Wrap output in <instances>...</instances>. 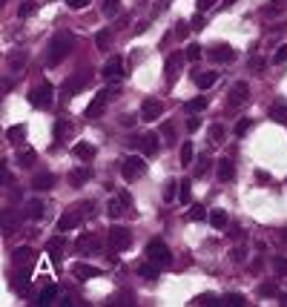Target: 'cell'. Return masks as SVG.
Masks as SVG:
<instances>
[{
	"label": "cell",
	"instance_id": "6da1fadb",
	"mask_svg": "<svg viewBox=\"0 0 287 307\" xmlns=\"http://www.w3.org/2000/svg\"><path fill=\"white\" fill-rule=\"evenodd\" d=\"M69 52H72V34L69 32H61V34H55L49 40V52H46V63L49 66H58L64 58H66Z\"/></svg>",
	"mask_w": 287,
	"mask_h": 307
},
{
	"label": "cell",
	"instance_id": "7a4b0ae2",
	"mask_svg": "<svg viewBox=\"0 0 287 307\" xmlns=\"http://www.w3.org/2000/svg\"><path fill=\"white\" fill-rule=\"evenodd\" d=\"M121 95V89L118 86H106V89H101L95 98H92V103L86 106V112H84V118L86 121H95V118H101V112L106 109V103L112 101V98H118Z\"/></svg>",
	"mask_w": 287,
	"mask_h": 307
},
{
	"label": "cell",
	"instance_id": "3957f363",
	"mask_svg": "<svg viewBox=\"0 0 287 307\" xmlns=\"http://www.w3.org/2000/svg\"><path fill=\"white\" fill-rule=\"evenodd\" d=\"M144 256L150 258V261H155L158 267H167L169 261H172V253H169L167 241H161V239H152L147 244V250H144Z\"/></svg>",
	"mask_w": 287,
	"mask_h": 307
},
{
	"label": "cell",
	"instance_id": "277c9868",
	"mask_svg": "<svg viewBox=\"0 0 287 307\" xmlns=\"http://www.w3.org/2000/svg\"><path fill=\"white\" fill-rule=\"evenodd\" d=\"M52 84L49 81H40V84H34L32 89H29V103L32 106H37V109H49L52 106Z\"/></svg>",
	"mask_w": 287,
	"mask_h": 307
},
{
	"label": "cell",
	"instance_id": "5b68a950",
	"mask_svg": "<svg viewBox=\"0 0 287 307\" xmlns=\"http://www.w3.org/2000/svg\"><path fill=\"white\" fill-rule=\"evenodd\" d=\"M144 172H147V164H144L141 155H127V158L121 161V175H124V181H138Z\"/></svg>",
	"mask_w": 287,
	"mask_h": 307
},
{
	"label": "cell",
	"instance_id": "8992f818",
	"mask_svg": "<svg viewBox=\"0 0 287 307\" xmlns=\"http://www.w3.org/2000/svg\"><path fill=\"white\" fill-rule=\"evenodd\" d=\"M129 244H132V233H129L127 227H109V233H106V247H109V250L121 253V250H127Z\"/></svg>",
	"mask_w": 287,
	"mask_h": 307
},
{
	"label": "cell",
	"instance_id": "52a82bcc",
	"mask_svg": "<svg viewBox=\"0 0 287 307\" xmlns=\"http://www.w3.org/2000/svg\"><path fill=\"white\" fill-rule=\"evenodd\" d=\"M81 221H84V210H81V204H78V207H72L69 213H64V215L58 218V230H61V233H72V230L81 227Z\"/></svg>",
	"mask_w": 287,
	"mask_h": 307
},
{
	"label": "cell",
	"instance_id": "ba28073f",
	"mask_svg": "<svg viewBox=\"0 0 287 307\" xmlns=\"http://www.w3.org/2000/svg\"><path fill=\"white\" fill-rule=\"evenodd\" d=\"M207 55H210L213 63H233V61H236V52H233L230 43H216V46H210Z\"/></svg>",
	"mask_w": 287,
	"mask_h": 307
},
{
	"label": "cell",
	"instance_id": "9c48e42d",
	"mask_svg": "<svg viewBox=\"0 0 287 307\" xmlns=\"http://www.w3.org/2000/svg\"><path fill=\"white\" fill-rule=\"evenodd\" d=\"M247 98H250V86H247V81H236V84L230 86V98H227V103H230V106H241V103H247Z\"/></svg>",
	"mask_w": 287,
	"mask_h": 307
},
{
	"label": "cell",
	"instance_id": "30bf717a",
	"mask_svg": "<svg viewBox=\"0 0 287 307\" xmlns=\"http://www.w3.org/2000/svg\"><path fill=\"white\" fill-rule=\"evenodd\" d=\"M187 55H181V52H172V55H167V63H164V72H167V81L172 84L175 81V75L181 72V66H184Z\"/></svg>",
	"mask_w": 287,
	"mask_h": 307
},
{
	"label": "cell",
	"instance_id": "8fae6325",
	"mask_svg": "<svg viewBox=\"0 0 287 307\" xmlns=\"http://www.w3.org/2000/svg\"><path fill=\"white\" fill-rule=\"evenodd\" d=\"M161 112H164V103L155 101V98H147V101L141 103V112L138 115H141V121H155Z\"/></svg>",
	"mask_w": 287,
	"mask_h": 307
},
{
	"label": "cell",
	"instance_id": "7c38bea8",
	"mask_svg": "<svg viewBox=\"0 0 287 307\" xmlns=\"http://www.w3.org/2000/svg\"><path fill=\"white\" fill-rule=\"evenodd\" d=\"M86 84H89V75H86V72H75L66 84H64V98L69 101V98H72V95H75L81 86H86Z\"/></svg>",
	"mask_w": 287,
	"mask_h": 307
},
{
	"label": "cell",
	"instance_id": "4fadbf2b",
	"mask_svg": "<svg viewBox=\"0 0 287 307\" xmlns=\"http://www.w3.org/2000/svg\"><path fill=\"white\" fill-rule=\"evenodd\" d=\"M29 270H32V267H17L15 278H12V290H15L17 296H26V293H29Z\"/></svg>",
	"mask_w": 287,
	"mask_h": 307
},
{
	"label": "cell",
	"instance_id": "5bb4252c",
	"mask_svg": "<svg viewBox=\"0 0 287 307\" xmlns=\"http://www.w3.org/2000/svg\"><path fill=\"white\" fill-rule=\"evenodd\" d=\"M103 78H106V81H121V78H124L121 58H112V61H106V66H103Z\"/></svg>",
	"mask_w": 287,
	"mask_h": 307
},
{
	"label": "cell",
	"instance_id": "9a60e30c",
	"mask_svg": "<svg viewBox=\"0 0 287 307\" xmlns=\"http://www.w3.org/2000/svg\"><path fill=\"white\" fill-rule=\"evenodd\" d=\"M43 213H46V204H43L40 198L26 201V218H29V221H40V218H43Z\"/></svg>",
	"mask_w": 287,
	"mask_h": 307
},
{
	"label": "cell",
	"instance_id": "2e32d148",
	"mask_svg": "<svg viewBox=\"0 0 287 307\" xmlns=\"http://www.w3.org/2000/svg\"><path fill=\"white\" fill-rule=\"evenodd\" d=\"M64 247H66V239H64V236H52V239L46 241V253L52 256V261H58V258L64 256Z\"/></svg>",
	"mask_w": 287,
	"mask_h": 307
},
{
	"label": "cell",
	"instance_id": "e0dca14e",
	"mask_svg": "<svg viewBox=\"0 0 287 307\" xmlns=\"http://www.w3.org/2000/svg\"><path fill=\"white\" fill-rule=\"evenodd\" d=\"M192 81L198 89H210V86L219 81V72H192Z\"/></svg>",
	"mask_w": 287,
	"mask_h": 307
},
{
	"label": "cell",
	"instance_id": "ac0fdd59",
	"mask_svg": "<svg viewBox=\"0 0 287 307\" xmlns=\"http://www.w3.org/2000/svg\"><path fill=\"white\" fill-rule=\"evenodd\" d=\"M32 261H34L32 247H17L15 250V267H32Z\"/></svg>",
	"mask_w": 287,
	"mask_h": 307
},
{
	"label": "cell",
	"instance_id": "d6986e66",
	"mask_svg": "<svg viewBox=\"0 0 287 307\" xmlns=\"http://www.w3.org/2000/svg\"><path fill=\"white\" fill-rule=\"evenodd\" d=\"M216 172H219L221 181H233V178H236V167H233V161H230V158H221L219 167H216Z\"/></svg>",
	"mask_w": 287,
	"mask_h": 307
},
{
	"label": "cell",
	"instance_id": "ffe728a7",
	"mask_svg": "<svg viewBox=\"0 0 287 307\" xmlns=\"http://www.w3.org/2000/svg\"><path fill=\"white\" fill-rule=\"evenodd\" d=\"M75 247H78V253H95V250L101 247V241L86 233V236H81V239H78V244H75Z\"/></svg>",
	"mask_w": 287,
	"mask_h": 307
},
{
	"label": "cell",
	"instance_id": "44dd1931",
	"mask_svg": "<svg viewBox=\"0 0 287 307\" xmlns=\"http://www.w3.org/2000/svg\"><path fill=\"white\" fill-rule=\"evenodd\" d=\"M15 161H17V167H23V170H32L34 164H37V153H34V150H20Z\"/></svg>",
	"mask_w": 287,
	"mask_h": 307
},
{
	"label": "cell",
	"instance_id": "7402d4cb",
	"mask_svg": "<svg viewBox=\"0 0 287 307\" xmlns=\"http://www.w3.org/2000/svg\"><path fill=\"white\" fill-rule=\"evenodd\" d=\"M72 273L78 276V278H98V276H101V267H92V264H84V261H81V264L72 267Z\"/></svg>",
	"mask_w": 287,
	"mask_h": 307
},
{
	"label": "cell",
	"instance_id": "603a6c76",
	"mask_svg": "<svg viewBox=\"0 0 287 307\" xmlns=\"http://www.w3.org/2000/svg\"><path fill=\"white\" fill-rule=\"evenodd\" d=\"M124 207H129L124 198H109V201H106V215H109V218H121V215L127 213Z\"/></svg>",
	"mask_w": 287,
	"mask_h": 307
},
{
	"label": "cell",
	"instance_id": "cb8c5ba5",
	"mask_svg": "<svg viewBox=\"0 0 287 307\" xmlns=\"http://www.w3.org/2000/svg\"><path fill=\"white\" fill-rule=\"evenodd\" d=\"M52 184H55V175H52V172H40V175H34L32 178V189H37V192L52 189Z\"/></svg>",
	"mask_w": 287,
	"mask_h": 307
},
{
	"label": "cell",
	"instance_id": "d4e9b609",
	"mask_svg": "<svg viewBox=\"0 0 287 307\" xmlns=\"http://www.w3.org/2000/svg\"><path fill=\"white\" fill-rule=\"evenodd\" d=\"M72 153H75V158H78V161H92V158L98 155V150H95L92 144H75V150H72Z\"/></svg>",
	"mask_w": 287,
	"mask_h": 307
},
{
	"label": "cell",
	"instance_id": "484cf974",
	"mask_svg": "<svg viewBox=\"0 0 287 307\" xmlns=\"http://www.w3.org/2000/svg\"><path fill=\"white\" fill-rule=\"evenodd\" d=\"M86 181H89V170H86V167H78V170L69 172V184H72V187H84Z\"/></svg>",
	"mask_w": 287,
	"mask_h": 307
},
{
	"label": "cell",
	"instance_id": "4316f807",
	"mask_svg": "<svg viewBox=\"0 0 287 307\" xmlns=\"http://www.w3.org/2000/svg\"><path fill=\"white\" fill-rule=\"evenodd\" d=\"M270 118L276 121V123H287V103L285 101H276L270 106Z\"/></svg>",
	"mask_w": 287,
	"mask_h": 307
},
{
	"label": "cell",
	"instance_id": "83f0119b",
	"mask_svg": "<svg viewBox=\"0 0 287 307\" xmlns=\"http://www.w3.org/2000/svg\"><path fill=\"white\" fill-rule=\"evenodd\" d=\"M210 224H213L216 230H224V227L230 224V215H227V210H213V213H210Z\"/></svg>",
	"mask_w": 287,
	"mask_h": 307
},
{
	"label": "cell",
	"instance_id": "f1b7e54d",
	"mask_svg": "<svg viewBox=\"0 0 287 307\" xmlns=\"http://www.w3.org/2000/svg\"><path fill=\"white\" fill-rule=\"evenodd\" d=\"M58 296V287L55 284H46L43 290L37 293V299H34V305H52V299Z\"/></svg>",
	"mask_w": 287,
	"mask_h": 307
},
{
	"label": "cell",
	"instance_id": "f546056e",
	"mask_svg": "<svg viewBox=\"0 0 287 307\" xmlns=\"http://www.w3.org/2000/svg\"><path fill=\"white\" fill-rule=\"evenodd\" d=\"M285 12V0H270L267 6H261V15L264 17H276Z\"/></svg>",
	"mask_w": 287,
	"mask_h": 307
},
{
	"label": "cell",
	"instance_id": "4dcf8cb0",
	"mask_svg": "<svg viewBox=\"0 0 287 307\" xmlns=\"http://www.w3.org/2000/svg\"><path fill=\"white\" fill-rule=\"evenodd\" d=\"M141 150H144V155H158V135H144Z\"/></svg>",
	"mask_w": 287,
	"mask_h": 307
},
{
	"label": "cell",
	"instance_id": "1f68e13d",
	"mask_svg": "<svg viewBox=\"0 0 287 307\" xmlns=\"http://www.w3.org/2000/svg\"><path fill=\"white\" fill-rule=\"evenodd\" d=\"M210 144H224V138H227V126L224 123H216V126H210Z\"/></svg>",
	"mask_w": 287,
	"mask_h": 307
},
{
	"label": "cell",
	"instance_id": "d6a6232c",
	"mask_svg": "<svg viewBox=\"0 0 287 307\" xmlns=\"http://www.w3.org/2000/svg\"><path fill=\"white\" fill-rule=\"evenodd\" d=\"M221 305H227V307H244V305H247V299H244L241 293H227V296H221Z\"/></svg>",
	"mask_w": 287,
	"mask_h": 307
},
{
	"label": "cell",
	"instance_id": "836d02e7",
	"mask_svg": "<svg viewBox=\"0 0 287 307\" xmlns=\"http://www.w3.org/2000/svg\"><path fill=\"white\" fill-rule=\"evenodd\" d=\"M192 305H201V307H216L221 305V299L216 296V293H201V296H195V302Z\"/></svg>",
	"mask_w": 287,
	"mask_h": 307
},
{
	"label": "cell",
	"instance_id": "e575fe53",
	"mask_svg": "<svg viewBox=\"0 0 287 307\" xmlns=\"http://www.w3.org/2000/svg\"><path fill=\"white\" fill-rule=\"evenodd\" d=\"M138 276H141V278H147V281L158 278V264H155V261H150V264H141V267H138Z\"/></svg>",
	"mask_w": 287,
	"mask_h": 307
},
{
	"label": "cell",
	"instance_id": "d590c367",
	"mask_svg": "<svg viewBox=\"0 0 287 307\" xmlns=\"http://www.w3.org/2000/svg\"><path fill=\"white\" fill-rule=\"evenodd\" d=\"M109 305H135V293H132V290H121L118 296L109 299Z\"/></svg>",
	"mask_w": 287,
	"mask_h": 307
},
{
	"label": "cell",
	"instance_id": "8d00e7d4",
	"mask_svg": "<svg viewBox=\"0 0 287 307\" xmlns=\"http://www.w3.org/2000/svg\"><path fill=\"white\" fill-rule=\"evenodd\" d=\"M101 12H103V17H118L121 15V3L118 0H103Z\"/></svg>",
	"mask_w": 287,
	"mask_h": 307
},
{
	"label": "cell",
	"instance_id": "74e56055",
	"mask_svg": "<svg viewBox=\"0 0 287 307\" xmlns=\"http://www.w3.org/2000/svg\"><path fill=\"white\" fill-rule=\"evenodd\" d=\"M109 43H112V34H109V29H101V32L95 34V46H98V49H109Z\"/></svg>",
	"mask_w": 287,
	"mask_h": 307
},
{
	"label": "cell",
	"instance_id": "f35d334b",
	"mask_svg": "<svg viewBox=\"0 0 287 307\" xmlns=\"http://www.w3.org/2000/svg\"><path fill=\"white\" fill-rule=\"evenodd\" d=\"M6 138H9L12 144H17V141H23V138H26V126H23V123H17V126H12V129L6 132Z\"/></svg>",
	"mask_w": 287,
	"mask_h": 307
},
{
	"label": "cell",
	"instance_id": "ab89813d",
	"mask_svg": "<svg viewBox=\"0 0 287 307\" xmlns=\"http://www.w3.org/2000/svg\"><path fill=\"white\" fill-rule=\"evenodd\" d=\"M184 109L187 112H204L207 109V98H192V101L184 103Z\"/></svg>",
	"mask_w": 287,
	"mask_h": 307
},
{
	"label": "cell",
	"instance_id": "60d3db41",
	"mask_svg": "<svg viewBox=\"0 0 287 307\" xmlns=\"http://www.w3.org/2000/svg\"><path fill=\"white\" fill-rule=\"evenodd\" d=\"M192 155H195V150H192V141H184L181 144V164H192Z\"/></svg>",
	"mask_w": 287,
	"mask_h": 307
},
{
	"label": "cell",
	"instance_id": "b9f144b4",
	"mask_svg": "<svg viewBox=\"0 0 287 307\" xmlns=\"http://www.w3.org/2000/svg\"><path fill=\"white\" fill-rule=\"evenodd\" d=\"M184 55H187V61H190V63H198V61H201V46H198V43H190Z\"/></svg>",
	"mask_w": 287,
	"mask_h": 307
},
{
	"label": "cell",
	"instance_id": "7bdbcfd3",
	"mask_svg": "<svg viewBox=\"0 0 287 307\" xmlns=\"http://www.w3.org/2000/svg\"><path fill=\"white\" fill-rule=\"evenodd\" d=\"M207 170H210V155H207V153H201L198 164H195V175L201 178V175H207Z\"/></svg>",
	"mask_w": 287,
	"mask_h": 307
},
{
	"label": "cell",
	"instance_id": "ee69618b",
	"mask_svg": "<svg viewBox=\"0 0 287 307\" xmlns=\"http://www.w3.org/2000/svg\"><path fill=\"white\" fill-rule=\"evenodd\" d=\"M273 270H276V276H287V258L273 256Z\"/></svg>",
	"mask_w": 287,
	"mask_h": 307
},
{
	"label": "cell",
	"instance_id": "f6af8a7d",
	"mask_svg": "<svg viewBox=\"0 0 287 307\" xmlns=\"http://www.w3.org/2000/svg\"><path fill=\"white\" fill-rule=\"evenodd\" d=\"M55 135L58 138H64V135H72V123H69V121H58V123H55Z\"/></svg>",
	"mask_w": 287,
	"mask_h": 307
},
{
	"label": "cell",
	"instance_id": "bcb514c9",
	"mask_svg": "<svg viewBox=\"0 0 287 307\" xmlns=\"http://www.w3.org/2000/svg\"><path fill=\"white\" fill-rule=\"evenodd\" d=\"M161 135L167 138L169 144H175V126H172L169 121H164V123H161Z\"/></svg>",
	"mask_w": 287,
	"mask_h": 307
},
{
	"label": "cell",
	"instance_id": "7dc6e473",
	"mask_svg": "<svg viewBox=\"0 0 287 307\" xmlns=\"http://www.w3.org/2000/svg\"><path fill=\"white\" fill-rule=\"evenodd\" d=\"M207 218V213H204V207H192L190 213H187V221H204Z\"/></svg>",
	"mask_w": 287,
	"mask_h": 307
},
{
	"label": "cell",
	"instance_id": "c3c4849f",
	"mask_svg": "<svg viewBox=\"0 0 287 307\" xmlns=\"http://www.w3.org/2000/svg\"><path fill=\"white\" fill-rule=\"evenodd\" d=\"M34 9H37V3H32V0H26L20 9H17V17H29V15H34Z\"/></svg>",
	"mask_w": 287,
	"mask_h": 307
},
{
	"label": "cell",
	"instance_id": "681fc988",
	"mask_svg": "<svg viewBox=\"0 0 287 307\" xmlns=\"http://www.w3.org/2000/svg\"><path fill=\"white\" fill-rule=\"evenodd\" d=\"M190 198H192V184L190 181H181V201L190 204Z\"/></svg>",
	"mask_w": 287,
	"mask_h": 307
},
{
	"label": "cell",
	"instance_id": "f907efd6",
	"mask_svg": "<svg viewBox=\"0 0 287 307\" xmlns=\"http://www.w3.org/2000/svg\"><path fill=\"white\" fill-rule=\"evenodd\" d=\"M250 126H253V121H250V118H241V121L236 123V135L241 138L244 132H247V129H250Z\"/></svg>",
	"mask_w": 287,
	"mask_h": 307
},
{
	"label": "cell",
	"instance_id": "816d5d0a",
	"mask_svg": "<svg viewBox=\"0 0 287 307\" xmlns=\"http://www.w3.org/2000/svg\"><path fill=\"white\" fill-rule=\"evenodd\" d=\"M264 66H267V61H264V58H250V69H253V72H258V75H261V72H264Z\"/></svg>",
	"mask_w": 287,
	"mask_h": 307
},
{
	"label": "cell",
	"instance_id": "f5cc1de1",
	"mask_svg": "<svg viewBox=\"0 0 287 307\" xmlns=\"http://www.w3.org/2000/svg\"><path fill=\"white\" fill-rule=\"evenodd\" d=\"M285 61H287V43H282L276 49V55H273V63H285Z\"/></svg>",
	"mask_w": 287,
	"mask_h": 307
},
{
	"label": "cell",
	"instance_id": "db71d44e",
	"mask_svg": "<svg viewBox=\"0 0 287 307\" xmlns=\"http://www.w3.org/2000/svg\"><path fill=\"white\" fill-rule=\"evenodd\" d=\"M187 32H190V23H187V20H181V23L175 26V37H178V40H184Z\"/></svg>",
	"mask_w": 287,
	"mask_h": 307
},
{
	"label": "cell",
	"instance_id": "11a10c76",
	"mask_svg": "<svg viewBox=\"0 0 287 307\" xmlns=\"http://www.w3.org/2000/svg\"><path fill=\"white\" fill-rule=\"evenodd\" d=\"M175 187H178L175 181H167V187H164V201H172V198H175Z\"/></svg>",
	"mask_w": 287,
	"mask_h": 307
},
{
	"label": "cell",
	"instance_id": "9f6ffc18",
	"mask_svg": "<svg viewBox=\"0 0 287 307\" xmlns=\"http://www.w3.org/2000/svg\"><path fill=\"white\" fill-rule=\"evenodd\" d=\"M276 293H279V290H276V284H273V281L258 287V296H264V299H267V296H276Z\"/></svg>",
	"mask_w": 287,
	"mask_h": 307
},
{
	"label": "cell",
	"instance_id": "6f0895ef",
	"mask_svg": "<svg viewBox=\"0 0 287 307\" xmlns=\"http://www.w3.org/2000/svg\"><path fill=\"white\" fill-rule=\"evenodd\" d=\"M213 6H216V0H195V9L198 12H210Z\"/></svg>",
	"mask_w": 287,
	"mask_h": 307
},
{
	"label": "cell",
	"instance_id": "680465c9",
	"mask_svg": "<svg viewBox=\"0 0 287 307\" xmlns=\"http://www.w3.org/2000/svg\"><path fill=\"white\" fill-rule=\"evenodd\" d=\"M23 61H26V52H20V55H12V58H9V66H23Z\"/></svg>",
	"mask_w": 287,
	"mask_h": 307
},
{
	"label": "cell",
	"instance_id": "91938a15",
	"mask_svg": "<svg viewBox=\"0 0 287 307\" xmlns=\"http://www.w3.org/2000/svg\"><path fill=\"white\" fill-rule=\"evenodd\" d=\"M190 29H195V32H201V29H204V17H201V12H198V15L192 17V23H190Z\"/></svg>",
	"mask_w": 287,
	"mask_h": 307
},
{
	"label": "cell",
	"instance_id": "94428289",
	"mask_svg": "<svg viewBox=\"0 0 287 307\" xmlns=\"http://www.w3.org/2000/svg\"><path fill=\"white\" fill-rule=\"evenodd\" d=\"M135 121H141V115H124L121 118V126H135Z\"/></svg>",
	"mask_w": 287,
	"mask_h": 307
},
{
	"label": "cell",
	"instance_id": "6125c7cd",
	"mask_svg": "<svg viewBox=\"0 0 287 307\" xmlns=\"http://www.w3.org/2000/svg\"><path fill=\"white\" fill-rule=\"evenodd\" d=\"M198 126H201V121L198 118H187V132H195Z\"/></svg>",
	"mask_w": 287,
	"mask_h": 307
},
{
	"label": "cell",
	"instance_id": "be15d7a7",
	"mask_svg": "<svg viewBox=\"0 0 287 307\" xmlns=\"http://www.w3.org/2000/svg\"><path fill=\"white\" fill-rule=\"evenodd\" d=\"M69 9H84V6H89V0H66Z\"/></svg>",
	"mask_w": 287,
	"mask_h": 307
},
{
	"label": "cell",
	"instance_id": "e7e4bbea",
	"mask_svg": "<svg viewBox=\"0 0 287 307\" xmlns=\"http://www.w3.org/2000/svg\"><path fill=\"white\" fill-rule=\"evenodd\" d=\"M233 261H244V250H233Z\"/></svg>",
	"mask_w": 287,
	"mask_h": 307
},
{
	"label": "cell",
	"instance_id": "03108f58",
	"mask_svg": "<svg viewBox=\"0 0 287 307\" xmlns=\"http://www.w3.org/2000/svg\"><path fill=\"white\" fill-rule=\"evenodd\" d=\"M279 302H282V305L287 307V293H282V296H279Z\"/></svg>",
	"mask_w": 287,
	"mask_h": 307
},
{
	"label": "cell",
	"instance_id": "003e7915",
	"mask_svg": "<svg viewBox=\"0 0 287 307\" xmlns=\"http://www.w3.org/2000/svg\"><path fill=\"white\" fill-rule=\"evenodd\" d=\"M233 3H236V0H224V6H233Z\"/></svg>",
	"mask_w": 287,
	"mask_h": 307
}]
</instances>
